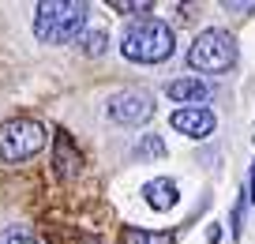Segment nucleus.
<instances>
[{"label":"nucleus","instance_id":"0eeeda50","mask_svg":"<svg viewBox=\"0 0 255 244\" xmlns=\"http://www.w3.org/2000/svg\"><path fill=\"white\" fill-rule=\"evenodd\" d=\"M165 94L173 98V102H180V105H199V102H207L210 98V87L203 83V79H173L165 87Z\"/></svg>","mask_w":255,"mask_h":244},{"label":"nucleus","instance_id":"20e7f679","mask_svg":"<svg viewBox=\"0 0 255 244\" xmlns=\"http://www.w3.org/2000/svg\"><path fill=\"white\" fill-rule=\"evenodd\" d=\"M49 143L45 124L34 117H15V120H4L0 128V158L4 162H26V158L41 154Z\"/></svg>","mask_w":255,"mask_h":244},{"label":"nucleus","instance_id":"423d86ee","mask_svg":"<svg viewBox=\"0 0 255 244\" xmlns=\"http://www.w3.org/2000/svg\"><path fill=\"white\" fill-rule=\"evenodd\" d=\"M169 124L180 135H188V139H207L218 120H214V113H210L207 105H184V109H176L173 117H169Z\"/></svg>","mask_w":255,"mask_h":244},{"label":"nucleus","instance_id":"9d476101","mask_svg":"<svg viewBox=\"0 0 255 244\" xmlns=\"http://www.w3.org/2000/svg\"><path fill=\"white\" fill-rule=\"evenodd\" d=\"M83 45V53H90V56H102L105 53V41H109V34H105V23L98 19V23H87L79 30V38H75Z\"/></svg>","mask_w":255,"mask_h":244},{"label":"nucleus","instance_id":"9b49d317","mask_svg":"<svg viewBox=\"0 0 255 244\" xmlns=\"http://www.w3.org/2000/svg\"><path fill=\"white\" fill-rule=\"evenodd\" d=\"M124 244H173V233H150V229H124Z\"/></svg>","mask_w":255,"mask_h":244},{"label":"nucleus","instance_id":"f03ea898","mask_svg":"<svg viewBox=\"0 0 255 244\" xmlns=\"http://www.w3.org/2000/svg\"><path fill=\"white\" fill-rule=\"evenodd\" d=\"M173 30H169V23H161V19L146 15L139 19V23H131L124 30V38H120V53L128 56V60L135 64H161L165 56H173Z\"/></svg>","mask_w":255,"mask_h":244},{"label":"nucleus","instance_id":"ddd939ff","mask_svg":"<svg viewBox=\"0 0 255 244\" xmlns=\"http://www.w3.org/2000/svg\"><path fill=\"white\" fill-rule=\"evenodd\" d=\"M0 244H41V241L26 226H8V229H0Z\"/></svg>","mask_w":255,"mask_h":244},{"label":"nucleus","instance_id":"dca6fc26","mask_svg":"<svg viewBox=\"0 0 255 244\" xmlns=\"http://www.w3.org/2000/svg\"><path fill=\"white\" fill-rule=\"evenodd\" d=\"M229 11H255V4H225Z\"/></svg>","mask_w":255,"mask_h":244},{"label":"nucleus","instance_id":"7ed1b4c3","mask_svg":"<svg viewBox=\"0 0 255 244\" xmlns=\"http://www.w3.org/2000/svg\"><path fill=\"white\" fill-rule=\"evenodd\" d=\"M188 64H191L195 71H207V75L229 71L233 64H237V38H233L229 30H218V26H210V30H203L199 38L191 41Z\"/></svg>","mask_w":255,"mask_h":244},{"label":"nucleus","instance_id":"2eb2a0df","mask_svg":"<svg viewBox=\"0 0 255 244\" xmlns=\"http://www.w3.org/2000/svg\"><path fill=\"white\" fill-rule=\"evenodd\" d=\"M240 218H244V199L237 203V211H233V237L240 233Z\"/></svg>","mask_w":255,"mask_h":244},{"label":"nucleus","instance_id":"f8f14e48","mask_svg":"<svg viewBox=\"0 0 255 244\" xmlns=\"http://www.w3.org/2000/svg\"><path fill=\"white\" fill-rule=\"evenodd\" d=\"M131 158H165V143H161V135H139L135 150H131Z\"/></svg>","mask_w":255,"mask_h":244},{"label":"nucleus","instance_id":"4468645a","mask_svg":"<svg viewBox=\"0 0 255 244\" xmlns=\"http://www.w3.org/2000/svg\"><path fill=\"white\" fill-rule=\"evenodd\" d=\"M109 8L113 11H124V15H146L154 4H150V0H113Z\"/></svg>","mask_w":255,"mask_h":244},{"label":"nucleus","instance_id":"6e6552de","mask_svg":"<svg viewBox=\"0 0 255 244\" xmlns=\"http://www.w3.org/2000/svg\"><path fill=\"white\" fill-rule=\"evenodd\" d=\"M143 196H146V203H150L154 211H173L176 199H180V188H176V181H169V177H154L143 188Z\"/></svg>","mask_w":255,"mask_h":244},{"label":"nucleus","instance_id":"1a4fd4ad","mask_svg":"<svg viewBox=\"0 0 255 244\" xmlns=\"http://www.w3.org/2000/svg\"><path fill=\"white\" fill-rule=\"evenodd\" d=\"M83 166V158L75 154L72 139H68V132H60V139H56V173L60 177H75Z\"/></svg>","mask_w":255,"mask_h":244},{"label":"nucleus","instance_id":"39448f33","mask_svg":"<svg viewBox=\"0 0 255 244\" xmlns=\"http://www.w3.org/2000/svg\"><path fill=\"white\" fill-rule=\"evenodd\" d=\"M154 117V98L146 90H117L109 98V120L113 124H124V128H139Z\"/></svg>","mask_w":255,"mask_h":244},{"label":"nucleus","instance_id":"f257e3e1","mask_svg":"<svg viewBox=\"0 0 255 244\" xmlns=\"http://www.w3.org/2000/svg\"><path fill=\"white\" fill-rule=\"evenodd\" d=\"M90 8L83 0H41L34 8V38L45 45H68L87 26Z\"/></svg>","mask_w":255,"mask_h":244}]
</instances>
